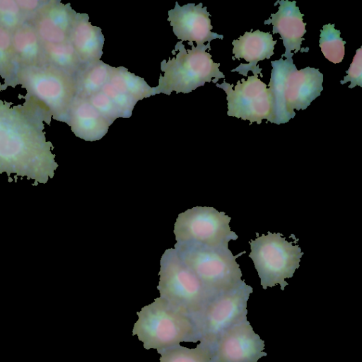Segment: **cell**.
Returning <instances> with one entry per match:
<instances>
[{"mask_svg": "<svg viewBox=\"0 0 362 362\" xmlns=\"http://www.w3.org/2000/svg\"><path fill=\"white\" fill-rule=\"evenodd\" d=\"M23 105L0 100V174L26 177L34 185L52 178L58 164L52 153L53 146L43 132L45 121L52 117L41 103L26 95Z\"/></svg>", "mask_w": 362, "mask_h": 362, "instance_id": "1", "label": "cell"}, {"mask_svg": "<svg viewBox=\"0 0 362 362\" xmlns=\"http://www.w3.org/2000/svg\"><path fill=\"white\" fill-rule=\"evenodd\" d=\"M271 79L267 85L272 100V123L288 122L294 109L305 110L323 90V74L318 69L298 70L293 60L272 61Z\"/></svg>", "mask_w": 362, "mask_h": 362, "instance_id": "2", "label": "cell"}, {"mask_svg": "<svg viewBox=\"0 0 362 362\" xmlns=\"http://www.w3.org/2000/svg\"><path fill=\"white\" fill-rule=\"evenodd\" d=\"M132 329L144 349L160 354L181 342H197L199 334L193 318L158 297L136 313Z\"/></svg>", "mask_w": 362, "mask_h": 362, "instance_id": "3", "label": "cell"}, {"mask_svg": "<svg viewBox=\"0 0 362 362\" xmlns=\"http://www.w3.org/2000/svg\"><path fill=\"white\" fill-rule=\"evenodd\" d=\"M191 49H187L182 41L177 42L172 51L174 55L168 62L163 59L160 69L156 94L164 93L170 95L173 91L176 93H188L205 83H210L214 78V83L219 78H224V74L219 70L220 63L214 62L211 55L206 52L211 49L210 42L195 47L193 42H188Z\"/></svg>", "mask_w": 362, "mask_h": 362, "instance_id": "4", "label": "cell"}, {"mask_svg": "<svg viewBox=\"0 0 362 362\" xmlns=\"http://www.w3.org/2000/svg\"><path fill=\"white\" fill-rule=\"evenodd\" d=\"M175 250L214 297L239 286L242 272L228 247H209L193 243H176Z\"/></svg>", "mask_w": 362, "mask_h": 362, "instance_id": "5", "label": "cell"}, {"mask_svg": "<svg viewBox=\"0 0 362 362\" xmlns=\"http://www.w3.org/2000/svg\"><path fill=\"white\" fill-rule=\"evenodd\" d=\"M21 84L27 95L44 105L53 119L66 123L76 96L74 77L47 63L19 68L12 86Z\"/></svg>", "mask_w": 362, "mask_h": 362, "instance_id": "6", "label": "cell"}, {"mask_svg": "<svg viewBox=\"0 0 362 362\" xmlns=\"http://www.w3.org/2000/svg\"><path fill=\"white\" fill-rule=\"evenodd\" d=\"M158 290L160 297L190 315L199 313L213 296L194 273L182 261L175 248L163 254Z\"/></svg>", "mask_w": 362, "mask_h": 362, "instance_id": "7", "label": "cell"}, {"mask_svg": "<svg viewBox=\"0 0 362 362\" xmlns=\"http://www.w3.org/2000/svg\"><path fill=\"white\" fill-rule=\"evenodd\" d=\"M297 240L288 242L281 233L269 231L250 240L249 257L254 262L263 289L279 284L284 291L288 285L285 279L293 276L303 255L300 246L295 244Z\"/></svg>", "mask_w": 362, "mask_h": 362, "instance_id": "8", "label": "cell"}, {"mask_svg": "<svg viewBox=\"0 0 362 362\" xmlns=\"http://www.w3.org/2000/svg\"><path fill=\"white\" fill-rule=\"evenodd\" d=\"M252 288L243 281L239 286L219 293L192 317L199 341L211 346L226 329L247 319V302Z\"/></svg>", "mask_w": 362, "mask_h": 362, "instance_id": "9", "label": "cell"}, {"mask_svg": "<svg viewBox=\"0 0 362 362\" xmlns=\"http://www.w3.org/2000/svg\"><path fill=\"white\" fill-rule=\"evenodd\" d=\"M231 218L214 207L195 206L178 215L174 226L177 243H193L209 247H228L238 238L230 230Z\"/></svg>", "mask_w": 362, "mask_h": 362, "instance_id": "10", "label": "cell"}, {"mask_svg": "<svg viewBox=\"0 0 362 362\" xmlns=\"http://www.w3.org/2000/svg\"><path fill=\"white\" fill-rule=\"evenodd\" d=\"M226 93L228 116L249 120L261 124L266 119L272 123V100L269 88L258 78V74L249 76L245 81L242 78L237 81L233 90V84L226 83H216Z\"/></svg>", "mask_w": 362, "mask_h": 362, "instance_id": "11", "label": "cell"}, {"mask_svg": "<svg viewBox=\"0 0 362 362\" xmlns=\"http://www.w3.org/2000/svg\"><path fill=\"white\" fill-rule=\"evenodd\" d=\"M211 346L216 362H257L267 355L247 319L224 331Z\"/></svg>", "mask_w": 362, "mask_h": 362, "instance_id": "12", "label": "cell"}, {"mask_svg": "<svg viewBox=\"0 0 362 362\" xmlns=\"http://www.w3.org/2000/svg\"><path fill=\"white\" fill-rule=\"evenodd\" d=\"M202 3L187 4L181 6L175 2V8L168 11L167 20L178 40L195 42L199 45L214 39H223V35L211 32V15L206 6L202 7Z\"/></svg>", "mask_w": 362, "mask_h": 362, "instance_id": "13", "label": "cell"}, {"mask_svg": "<svg viewBox=\"0 0 362 362\" xmlns=\"http://www.w3.org/2000/svg\"><path fill=\"white\" fill-rule=\"evenodd\" d=\"M38 8L27 20L34 28L41 43L59 44L69 40L76 12L69 4L49 1Z\"/></svg>", "mask_w": 362, "mask_h": 362, "instance_id": "14", "label": "cell"}, {"mask_svg": "<svg viewBox=\"0 0 362 362\" xmlns=\"http://www.w3.org/2000/svg\"><path fill=\"white\" fill-rule=\"evenodd\" d=\"M279 6L278 11L272 13L268 20L264 21V25H273L272 34L279 33L283 40L286 51L282 57L293 60V54L299 50L308 52L309 48H300L303 35L306 33V23H303L304 14L300 12L296 6V1L288 0L277 1Z\"/></svg>", "mask_w": 362, "mask_h": 362, "instance_id": "15", "label": "cell"}, {"mask_svg": "<svg viewBox=\"0 0 362 362\" xmlns=\"http://www.w3.org/2000/svg\"><path fill=\"white\" fill-rule=\"evenodd\" d=\"M276 40H273L272 34L269 32H262L257 30L252 32H245L238 40L232 42L234 54L232 59H244L249 64H241L237 69L231 71H238L246 76L249 70L253 74H261L262 69L256 66L259 61L269 59L274 54V45Z\"/></svg>", "mask_w": 362, "mask_h": 362, "instance_id": "16", "label": "cell"}, {"mask_svg": "<svg viewBox=\"0 0 362 362\" xmlns=\"http://www.w3.org/2000/svg\"><path fill=\"white\" fill-rule=\"evenodd\" d=\"M66 124L77 137L88 141L101 139L111 125L88 99L76 96L70 107Z\"/></svg>", "mask_w": 362, "mask_h": 362, "instance_id": "17", "label": "cell"}, {"mask_svg": "<svg viewBox=\"0 0 362 362\" xmlns=\"http://www.w3.org/2000/svg\"><path fill=\"white\" fill-rule=\"evenodd\" d=\"M69 40L83 65L100 60L104 36L100 27L90 23L88 14L76 13Z\"/></svg>", "mask_w": 362, "mask_h": 362, "instance_id": "18", "label": "cell"}, {"mask_svg": "<svg viewBox=\"0 0 362 362\" xmlns=\"http://www.w3.org/2000/svg\"><path fill=\"white\" fill-rule=\"evenodd\" d=\"M11 37L18 69L44 63L40 41L27 17L11 32Z\"/></svg>", "mask_w": 362, "mask_h": 362, "instance_id": "19", "label": "cell"}, {"mask_svg": "<svg viewBox=\"0 0 362 362\" xmlns=\"http://www.w3.org/2000/svg\"><path fill=\"white\" fill-rule=\"evenodd\" d=\"M110 69L101 60L83 64L74 76L76 96L88 99L100 91L108 81Z\"/></svg>", "mask_w": 362, "mask_h": 362, "instance_id": "20", "label": "cell"}, {"mask_svg": "<svg viewBox=\"0 0 362 362\" xmlns=\"http://www.w3.org/2000/svg\"><path fill=\"white\" fill-rule=\"evenodd\" d=\"M108 82L120 93L139 100L156 95V88L124 66H111Z\"/></svg>", "mask_w": 362, "mask_h": 362, "instance_id": "21", "label": "cell"}, {"mask_svg": "<svg viewBox=\"0 0 362 362\" xmlns=\"http://www.w3.org/2000/svg\"><path fill=\"white\" fill-rule=\"evenodd\" d=\"M41 47L44 63L52 64L74 77L83 66L70 41L59 44L41 43Z\"/></svg>", "mask_w": 362, "mask_h": 362, "instance_id": "22", "label": "cell"}, {"mask_svg": "<svg viewBox=\"0 0 362 362\" xmlns=\"http://www.w3.org/2000/svg\"><path fill=\"white\" fill-rule=\"evenodd\" d=\"M160 362H216L212 346L200 341L196 348L180 344L160 353Z\"/></svg>", "mask_w": 362, "mask_h": 362, "instance_id": "23", "label": "cell"}, {"mask_svg": "<svg viewBox=\"0 0 362 362\" xmlns=\"http://www.w3.org/2000/svg\"><path fill=\"white\" fill-rule=\"evenodd\" d=\"M341 32L334 28V24L324 25L320 30L319 45L326 59L337 64L342 62L344 57L346 41L340 37Z\"/></svg>", "mask_w": 362, "mask_h": 362, "instance_id": "24", "label": "cell"}, {"mask_svg": "<svg viewBox=\"0 0 362 362\" xmlns=\"http://www.w3.org/2000/svg\"><path fill=\"white\" fill-rule=\"evenodd\" d=\"M18 70L12 45L11 32L0 25V75L11 86Z\"/></svg>", "mask_w": 362, "mask_h": 362, "instance_id": "25", "label": "cell"}, {"mask_svg": "<svg viewBox=\"0 0 362 362\" xmlns=\"http://www.w3.org/2000/svg\"><path fill=\"white\" fill-rule=\"evenodd\" d=\"M28 14L20 8L17 1H0V25L10 32L22 23Z\"/></svg>", "mask_w": 362, "mask_h": 362, "instance_id": "26", "label": "cell"}, {"mask_svg": "<svg viewBox=\"0 0 362 362\" xmlns=\"http://www.w3.org/2000/svg\"><path fill=\"white\" fill-rule=\"evenodd\" d=\"M101 91L114 103L122 118H129L136 102L132 98L116 90L108 81Z\"/></svg>", "mask_w": 362, "mask_h": 362, "instance_id": "27", "label": "cell"}, {"mask_svg": "<svg viewBox=\"0 0 362 362\" xmlns=\"http://www.w3.org/2000/svg\"><path fill=\"white\" fill-rule=\"evenodd\" d=\"M88 100L110 124H112L116 119L122 117L114 103L101 90L91 95Z\"/></svg>", "mask_w": 362, "mask_h": 362, "instance_id": "28", "label": "cell"}, {"mask_svg": "<svg viewBox=\"0 0 362 362\" xmlns=\"http://www.w3.org/2000/svg\"><path fill=\"white\" fill-rule=\"evenodd\" d=\"M346 74V76L340 81L341 84L350 81L349 88L356 86L362 87V47L356 50L353 61Z\"/></svg>", "mask_w": 362, "mask_h": 362, "instance_id": "29", "label": "cell"}]
</instances>
